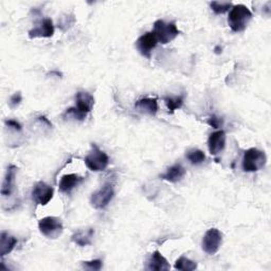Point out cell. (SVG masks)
<instances>
[{"mask_svg":"<svg viewBox=\"0 0 271 271\" xmlns=\"http://www.w3.org/2000/svg\"><path fill=\"white\" fill-rule=\"evenodd\" d=\"M39 229L44 237L56 240L63 233V223L54 216H47L39 222Z\"/></svg>","mask_w":271,"mask_h":271,"instance_id":"cell-5","label":"cell"},{"mask_svg":"<svg viewBox=\"0 0 271 271\" xmlns=\"http://www.w3.org/2000/svg\"><path fill=\"white\" fill-rule=\"evenodd\" d=\"M153 32L156 35L157 41L162 45L171 43L180 34V31L174 22L168 23L164 20H158L155 22Z\"/></svg>","mask_w":271,"mask_h":271,"instance_id":"cell-2","label":"cell"},{"mask_svg":"<svg viewBox=\"0 0 271 271\" xmlns=\"http://www.w3.org/2000/svg\"><path fill=\"white\" fill-rule=\"evenodd\" d=\"M175 269L177 270H184V271H192L195 270L197 268V264L193 261H191L190 259L186 258V257H180L176 263H175Z\"/></svg>","mask_w":271,"mask_h":271,"instance_id":"cell-21","label":"cell"},{"mask_svg":"<svg viewBox=\"0 0 271 271\" xmlns=\"http://www.w3.org/2000/svg\"><path fill=\"white\" fill-rule=\"evenodd\" d=\"M148 269L155 271H168L171 269V266L167 259L158 250H156L148 262Z\"/></svg>","mask_w":271,"mask_h":271,"instance_id":"cell-14","label":"cell"},{"mask_svg":"<svg viewBox=\"0 0 271 271\" xmlns=\"http://www.w3.org/2000/svg\"><path fill=\"white\" fill-rule=\"evenodd\" d=\"M83 178L77 174H67L61 178L60 182V191L65 194H69L72 190L76 189Z\"/></svg>","mask_w":271,"mask_h":271,"instance_id":"cell-15","label":"cell"},{"mask_svg":"<svg viewBox=\"0 0 271 271\" xmlns=\"http://www.w3.org/2000/svg\"><path fill=\"white\" fill-rule=\"evenodd\" d=\"M215 52H216V53H218V54H220V53H222V51H220V47H219V46H218V47H216V48H215Z\"/></svg>","mask_w":271,"mask_h":271,"instance_id":"cell-29","label":"cell"},{"mask_svg":"<svg viewBox=\"0 0 271 271\" xmlns=\"http://www.w3.org/2000/svg\"><path fill=\"white\" fill-rule=\"evenodd\" d=\"M185 97L184 96H179V97H168L165 98L166 105L169 110L170 114H173L175 111L180 110L184 105Z\"/></svg>","mask_w":271,"mask_h":271,"instance_id":"cell-20","label":"cell"},{"mask_svg":"<svg viewBox=\"0 0 271 271\" xmlns=\"http://www.w3.org/2000/svg\"><path fill=\"white\" fill-rule=\"evenodd\" d=\"M63 117L64 118L68 117V118H72V119H76V120H79V121H83L86 118V115H84L81 112H79L76 108V106H75V107L68 108V110L65 112Z\"/></svg>","mask_w":271,"mask_h":271,"instance_id":"cell-24","label":"cell"},{"mask_svg":"<svg viewBox=\"0 0 271 271\" xmlns=\"http://www.w3.org/2000/svg\"><path fill=\"white\" fill-rule=\"evenodd\" d=\"M86 167L93 172L105 171L110 165V157L101 151L95 143L92 144V152L85 157Z\"/></svg>","mask_w":271,"mask_h":271,"instance_id":"cell-4","label":"cell"},{"mask_svg":"<svg viewBox=\"0 0 271 271\" xmlns=\"http://www.w3.org/2000/svg\"><path fill=\"white\" fill-rule=\"evenodd\" d=\"M251 20V11L244 5H237L231 8L228 17V24L233 32H243Z\"/></svg>","mask_w":271,"mask_h":271,"instance_id":"cell-1","label":"cell"},{"mask_svg":"<svg viewBox=\"0 0 271 271\" xmlns=\"http://www.w3.org/2000/svg\"><path fill=\"white\" fill-rule=\"evenodd\" d=\"M186 175V170L182 165H175L167 170L166 173L160 175V178L167 180L169 183L175 184L180 182L183 177Z\"/></svg>","mask_w":271,"mask_h":271,"instance_id":"cell-17","label":"cell"},{"mask_svg":"<svg viewBox=\"0 0 271 271\" xmlns=\"http://www.w3.org/2000/svg\"><path fill=\"white\" fill-rule=\"evenodd\" d=\"M114 195V187L110 184H107L92 195L90 203H92V206L95 209H104L112 202Z\"/></svg>","mask_w":271,"mask_h":271,"instance_id":"cell-7","label":"cell"},{"mask_svg":"<svg viewBox=\"0 0 271 271\" xmlns=\"http://www.w3.org/2000/svg\"><path fill=\"white\" fill-rule=\"evenodd\" d=\"M30 39H49L52 38L54 34V26L53 22L50 18H45L39 25H36L32 30L29 31Z\"/></svg>","mask_w":271,"mask_h":271,"instance_id":"cell-10","label":"cell"},{"mask_svg":"<svg viewBox=\"0 0 271 271\" xmlns=\"http://www.w3.org/2000/svg\"><path fill=\"white\" fill-rule=\"evenodd\" d=\"M136 110L148 116H155L158 112V102L156 98H143L136 102L135 104Z\"/></svg>","mask_w":271,"mask_h":271,"instance_id":"cell-12","label":"cell"},{"mask_svg":"<svg viewBox=\"0 0 271 271\" xmlns=\"http://www.w3.org/2000/svg\"><path fill=\"white\" fill-rule=\"evenodd\" d=\"M267 157L263 151L258 149H249L243 157V170L245 172H258L266 165Z\"/></svg>","mask_w":271,"mask_h":271,"instance_id":"cell-3","label":"cell"},{"mask_svg":"<svg viewBox=\"0 0 271 271\" xmlns=\"http://www.w3.org/2000/svg\"><path fill=\"white\" fill-rule=\"evenodd\" d=\"M187 158L192 165H202L206 160V155L201 150H191L187 153Z\"/></svg>","mask_w":271,"mask_h":271,"instance_id":"cell-22","label":"cell"},{"mask_svg":"<svg viewBox=\"0 0 271 271\" xmlns=\"http://www.w3.org/2000/svg\"><path fill=\"white\" fill-rule=\"evenodd\" d=\"M6 125L9 126L10 129H13L16 132H21L22 131V125L21 123H18L16 120H7Z\"/></svg>","mask_w":271,"mask_h":271,"instance_id":"cell-27","label":"cell"},{"mask_svg":"<svg viewBox=\"0 0 271 271\" xmlns=\"http://www.w3.org/2000/svg\"><path fill=\"white\" fill-rule=\"evenodd\" d=\"M17 244L16 238H14L8 232L3 231L2 236H0V257L4 258L5 256L11 254L13 249Z\"/></svg>","mask_w":271,"mask_h":271,"instance_id":"cell-18","label":"cell"},{"mask_svg":"<svg viewBox=\"0 0 271 271\" xmlns=\"http://www.w3.org/2000/svg\"><path fill=\"white\" fill-rule=\"evenodd\" d=\"M103 264L100 260H94V261H88L83 262V267L88 270H100L102 268Z\"/></svg>","mask_w":271,"mask_h":271,"instance_id":"cell-25","label":"cell"},{"mask_svg":"<svg viewBox=\"0 0 271 271\" xmlns=\"http://www.w3.org/2000/svg\"><path fill=\"white\" fill-rule=\"evenodd\" d=\"M22 100H23V98H22L21 93H16V94H14V95L11 97V99H10V106H11L12 108L17 107L18 105L21 104Z\"/></svg>","mask_w":271,"mask_h":271,"instance_id":"cell-26","label":"cell"},{"mask_svg":"<svg viewBox=\"0 0 271 271\" xmlns=\"http://www.w3.org/2000/svg\"><path fill=\"white\" fill-rule=\"evenodd\" d=\"M17 167L11 165L8 167L4 183H3V188H2V195L4 196H10L14 190V183H15V177L17 173Z\"/></svg>","mask_w":271,"mask_h":271,"instance_id":"cell-16","label":"cell"},{"mask_svg":"<svg viewBox=\"0 0 271 271\" xmlns=\"http://www.w3.org/2000/svg\"><path fill=\"white\" fill-rule=\"evenodd\" d=\"M226 147V133L224 131L214 132L208 139V148L211 155H219Z\"/></svg>","mask_w":271,"mask_h":271,"instance_id":"cell-11","label":"cell"},{"mask_svg":"<svg viewBox=\"0 0 271 271\" xmlns=\"http://www.w3.org/2000/svg\"><path fill=\"white\" fill-rule=\"evenodd\" d=\"M223 244V233L219 230L212 228L208 230L203 239V249L206 254L213 256L218 252Z\"/></svg>","mask_w":271,"mask_h":271,"instance_id":"cell-6","label":"cell"},{"mask_svg":"<svg viewBox=\"0 0 271 271\" xmlns=\"http://www.w3.org/2000/svg\"><path fill=\"white\" fill-rule=\"evenodd\" d=\"M94 105H95V98L92 95L86 92L78 93L76 108L79 112L87 116L88 113L92 112Z\"/></svg>","mask_w":271,"mask_h":271,"instance_id":"cell-13","label":"cell"},{"mask_svg":"<svg viewBox=\"0 0 271 271\" xmlns=\"http://www.w3.org/2000/svg\"><path fill=\"white\" fill-rule=\"evenodd\" d=\"M158 44L156 35L154 32H148L146 34L141 35L140 38L136 42V48L138 51L142 54L143 57H146L148 59L151 58L153 50L156 48Z\"/></svg>","mask_w":271,"mask_h":271,"instance_id":"cell-9","label":"cell"},{"mask_svg":"<svg viewBox=\"0 0 271 271\" xmlns=\"http://www.w3.org/2000/svg\"><path fill=\"white\" fill-rule=\"evenodd\" d=\"M210 7L215 14H225L233 7V5L228 2H212Z\"/></svg>","mask_w":271,"mask_h":271,"instance_id":"cell-23","label":"cell"},{"mask_svg":"<svg viewBox=\"0 0 271 271\" xmlns=\"http://www.w3.org/2000/svg\"><path fill=\"white\" fill-rule=\"evenodd\" d=\"M53 197V188L44 182L35 184L32 190L33 201L41 206H46L50 203Z\"/></svg>","mask_w":271,"mask_h":271,"instance_id":"cell-8","label":"cell"},{"mask_svg":"<svg viewBox=\"0 0 271 271\" xmlns=\"http://www.w3.org/2000/svg\"><path fill=\"white\" fill-rule=\"evenodd\" d=\"M208 124H209L210 126H212V128H214V129H219L220 126L223 124V122H222V120H221L220 118L215 117V116H212L211 118H209V120H208Z\"/></svg>","mask_w":271,"mask_h":271,"instance_id":"cell-28","label":"cell"},{"mask_svg":"<svg viewBox=\"0 0 271 271\" xmlns=\"http://www.w3.org/2000/svg\"><path fill=\"white\" fill-rule=\"evenodd\" d=\"M95 234L94 229H86V230H79L74 236H72V242L79 245L80 247H85L92 244L93 238Z\"/></svg>","mask_w":271,"mask_h":271,"instance_id":"cell-19","label":"cell"}]
</instances>
